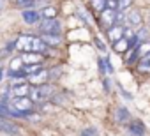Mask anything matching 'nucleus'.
<instances>
[{
    "label": "nucleus",
    "instance_id": "6e6552de",
    "mask_svg": "<svg viewBox=\"0 0 150 136\" xmlns=\"http://www.w3.org/2000/svg\"><path fill=\"white\" fill-rule=\"evenodd\" d=\"M0 132H2V134L16 136V134H20V127H18L14 122L7 120L6 117H0Z\"/></svg>",
    "mask_w": 150,
    "mask_h": 136
},
{
    "label": "nucleus",
    "instance_id": "f3484780",
    "mask_svg": "<svg viewBox=\"0 0 150 136\" xmlns=\"http://www.w3.org/2000/svg\"><path fill=\"white\" fill-rule=\"evenodd\" d=\"M136 69L141 73V74H150V53L143 58H139L138 65H136Z\"/></svg>",
    "mask_w": 150,
    "mask_h": 136
},
{
    "label": "nucleus",
    "instance_id": "7ed1b4c3",
    "mask_svg": "<svg viewBox=\"0 0 150 136\" xmlns=\"http://www.w3.org/2000/svg\"><path fill=\"white\" fill-rule=\"evenodd\" d=\"M37 30L44 35V34H57V35H60V32H62V25H60V21L57 20V18H53V20H42L39 25H37Z\"/></svg>",
    "mask_w": 150,
    "mask_h": 136
},
{
    "label": "nucleus",
    "instance_id": "393cba45",
    "mask_svg": "<svg viewBox=\"0 0 150 136\" xmlns=\"http://www.w3.org/2000/svg\"><path fill=\"white\" fill-rule=\"evenodd\" d=\"M131 6H132V0H118V11L122 13H127Z\"/></svg>",
    "mask_w": 150,
    "mask_h": 136
},
{
    "label": "nucleus",
    "instance_id": "b1692460",
    "mask_svg": "<svg viewBox=\"0 0 150 136\" xmlns=\"http://www.w3.org/2000/svg\"><path fill=\"white\" fill-rule=\"evenodd\" d=\"M150 53V41H145V42H139V46H138V55H139V58H143V57H146Z\"/></svg>",
    "mask_w": 150,
    "mask_h": 136
},
{
    "label": "nucleus",
    "instance_id": "a878e982",
    "mask_svg": "<svg viewBox=\"0 0 150 136\" xmlns=\"http://www.w3.org/2000/svg\"><path fill=\"white\" fill-rule=\"evenodd\" d=\"M106 9L118 11V0H106Z\"/></svg>",
    "mask_w": 150,
    "mask_h": 136
},
{
    "label": "nucleus",
    "instance_id": "4468645a",
    "mask_svg": "<svg viewBox=\"0 0 150 136\" xmlns=\"http://www.w3.org/2000/svg\"><path fill=\"white\" fill-rule=\"evenodd\" d=\"M11 92L14 97H28L30 92H32V87L28 83H23V85H14L11 87Z\"/></svg>",
    "mask_w": 150,
    "mask_h": 136
},
{
    "label": "nucleus",
    "instance_id": "1a4fd4ad",
    "mask_svg": "<svg viewBox=\"0 0 150 136\" xmlns=\"http://www.w3.org/2000/svg\"><path fill=\"white\" fill-rule=\"evenodd\" d=\"M113 120H115L117 124H127V125H129V122H131V113H129V110H127L125 106H118V108L113 111Z\"/></svg>",
    "mask_w": 150,
    "mask_h": 136
},
{
    "label": "nucleus",
    "instance_id": "ddd939ff",
    "mask_svg": "<svg viewBox=\"0 0 150 136\" xmlns=\"http://www.w3.org/2000/svg\"><path fill=\"white\" fill-rule=\"evenodd\" d=\"M32 51H34V53H39V55H44V53H48V51H50V44H48L42 37H34Z\"/></svg>",
    "mask_w": 150,
    "mask_h": 136
},
{
    "label": "nucleus",
    "instance_id": "dca6fc26",
    "mask_svg": "<svg viewBox=\"0 0 150 136\" xmlns=\"http://www.w3.org/2000/svg\"><path fill=\"white\" fill-rule=\"evenodd\" d=\"M20 57H21L23 64H39V62H42V57H41L39 53H34V51H28V53H21Z\"/></svg>",
    "mask_w": 150,
    "mask_h": 136
},
{
    "label": "nucleus",
    "instance_id": "0eeeda50",
    "mask_svg": "<svg viewBox=\"0 0 150 136\" xmlns=\"http://www.w3.org/2000/svg\"><path fill=\"white\" fill-rule=\"evenodd\" d=\"M124 32H125V27L124 25H113L111 28L106 30V37L111 44H117L118 41L124 39Z\"/></svg>",
    "mask_w": 150,
    "mask_h": 136
},
{
    "label": "nucleus",
    "instance_id": "c756f323",
    "mask_svg": "<svg viewBox=\"0 0 150 136\" xmlns=\"http://www.w3.org/2000/svg\"><path fill=\"white\" fill-rule=\"evenodd\" d=\"M2 78H4V73H2V71H0V81H2Z\"/></svg>",
    "mask_w": 150,
    "mask_h": 136
},
{
    "label": "nucleus",
    "instance_id": "9b49d317",
    "mask_svg": "<svg viewBox=\"0 0 150 136\" xmlns=\"http://www.w3.org/2000/svg\"><path fill=\"white\" fill-rule=\"evenodd\" d=\"M48 78H50V71H48V69H42V71H39V73L28 76V83H32V85H35V87H39V85H46Z\"/></svg>",
    "mask_w": 150,
    "mask_h": 136
},
{
    "label": "nucleus",
    "instance_id": "423d86ee",
    "mask_svg": "<svg viewBox=\"0 0 150 136\" xmlns=\"http://www.w3.org/2000/svg\"><path fill=\"white\" fill-rule=\"evenodd\" d=\"M125 23H127V27L129 28H139L141 25H143V14H141V11L139 9H129L127 11V20H125Z\"/></svg>",
    "mask_w": 150,
    "mask_h": 136
},
{
    "label": "nucleus",
    "instance_id": "6ab92c4d",
    "mask_svg": "<svg viewBox=\"0 0 150 136\" xmlns=\"http://www.w3.org/2000/svg\"><path fill=\"white\" fill-rule=\"evenodd\" d=\"M57 14H58V9L53 7V6H44L42 11H41L42 20H53V18H57Z\"/></svg>",
    "mask_w": 150,
    "mask_h": 136
},
{
    "label": "nucleus",
    "instance_id": "aec40b11",
    "mask_svg": "<svg viewBox=\"0 0 150 136\" xmlns=\"http://www.w3.org/2000/svg\"><path fill=\"white\" fill-rule=\"evenodd\" d=\"M113 50H115L117 53H120V55H125V51L129 50V41L124 37L122 41H118L117 44H113Z\"/></svg>",
    "mask_w": 150,
    "mask_h": 136
},
{
    "label": "nucleus",
    "instance_id": "c85d7f7f",
    "mask_svg": "<svg viewBox=\"0 0 150 136\" xmlns=\"http://www.w3.org/2000/svg\"><path fill=\"white\" fill-rule=\"evenodd\" d=\"M7 7V0H0V11H4Z\"/></svg>",
    "mask_w": 150,
    "mask_h": 136
},
{
    "label": "nucleus",
    "instance_id": "bb28decb",
    "mask_svg": "<svg viewBox=\"0 0 150 136\" xmlns=\"http://www.w3.org/2000/svg\"><path fill=\"white\" fill-rule=\"evenodd\" d=\"M94 42H96V46L99 48V51H101V53H104V51L108 50V48H106V44H104V42H103L99 37H96V39H94Z\"/></svg>",
    "mask_w": 150,
    "mask_h": 136
},
{
    "label": "nucleus",
    "instance_id": "4be33fe9",
    "mask_svg": "<svg viewBox=\"0 0 150 136\" xmlns=\"http://www.w3.org/2000/svg\"><path fill=\"white\" fill-rule=\"evenodd\" d=\"M90 7L101 14L103 11H106V0H90Z\"/></svg>",
    "mask_w": 150,
    "mask_h": 136
},
{
    "label": "nucleus",
    "instance_id": "f03ea898",
    "mask_svg": "<svg viewBox=\"0 0 150 136\" xmlns=\"http://www.w3.org/2000/svg\"><path fill=\"white\" fill-rule=\"evenodd\" d=\"M53 96V89L50 85H39V87H34L32 92H30V99L34 103H44L48 99H51Z\"/></svg>",
    "mask_w": 150,
    "mask_h": 136
},
{
    "label": "nucleus",
    "instance_id": "a211bd4d",
    "mask_svg": "<svg viewBox=\"0 0 150 136\" xmlns=\"http://www.w3.org/2000/svg\"><path fill=\"white\" fill-rule=\"evenodd\" d=\"M42 69H44V67H42V62H39V64H25V65H23V73H25L27 76H32V74L42 71Z\"/></svg>",
    "mask_w": 150,
    "mask_h": 136
},
{
    "label": "nucleus",
    "instance_id": "f257e3e1",
    "mask_svg": "<svg viewBox=\"0 0 150 136\" xmlns=\"http://www.w3.org/2000/svg\"><path fill=\"white\" fill-rule=\"evenodd\" d=\"M7 106L13 117H28L34 110V101L30 97H13Z\"/></svg>",
    "mask_w": 150,
    "mask_h": 136
},
{
    "label": "nucleus",
    "instance_id": "20e7f679",
    "mask_svg": "<svg viewBox=\"0 0 150 136\" xmlns=\"http://www.w3.org/2000/svg\"><path fill=\"white\" fill-rule=\"evenodd\" d=\"M34 37H35V35H30V34H21V35H18V39L14 41L16 50L21 51V53H28V51H32Z\"/></svg>",
    "mask_w": 150,
    "mask_h": 136
},
{
    "label": "nucleus",
    "instance_id": "2eb2a0df",
    "mask_svg": "<svg viewBox=\"0 0 150 136\" xmlns=\"http://www.w3.org/2000/svg\"><path fill=\"white\" fill-rule=\"evenodd\" d=\"M14 4H16L20 9L25 7V11H28V9H32V7H37V6L46 4V0H14Z\"/></svg>",
    "mask_w": 150,
    "mask_h": 136
},
{
    "label": "nucleus",
    "instance_id": "f8f14e48",
    "mask_svg": "<svg viewBox=\"0 0 150 136\" xmlns=\"http://www.w3.org/2000/svg\"><path fill=\"white\" fill-rule=\"evenodd\" d=\"M127 129H129V132L132 134V136H145V132H146V129H145V124L141 122V120H131L129 122V125H127Z\"/></svg>",
    "mask_w": 150,
    "mask_h": 136
},
{
    "label": "nucleus",
    "instance_id": "5701e85b",
    "mask_svg": "<svg viewBox=\"0 0 150 136\" xmlns=\"http://www.w3.org/2000/svg\"><path fill=\"white\" fill-rule=\"evenodd\" d=\"M23 60H21V57H16V58H13L11 60V64H9V71H23Z\"/></svg>",
    "mask_w": 150,
    "mask_h": 136
},
{
    "label": "nucleus",
    "instance_id": "39448f33",
    "mask_svg": "<svg viewBox=\"0 0 150 136\" xmlns=\"http://www.w3.org/2000/svg\"><path fill=\"white\" fill-rule=\"evenodd\" d=\"M99 25L103 28H111L113 25H117V11H111V9H106L99 14Z\"/></svg>",
    "mask_w": 150,
    "mask_h": 136
},
{
    "label": "nucleus",
    "instance_id": "cd10ccee",
    "mask_svg": "<svg viewBox=\"0 0 150 136\" xmlns=\"http://www.w3.org/2000/svg\"><path fill=\"white\" fill-rule=\"evenodd\" d=\"M80 136H97V131H96V129H92V127H90V129H83Z\"/></svg>",
    "mask_w": 150,
    "mask_h": 136
},
{
    "label": "nucleus",
    "instance_id": "9d476101",
    "mask_svg": "<svg viewBox=\"0 0 150 136\" xmlns=\"http://www.w3.org/2000/svg\"><path fill=\"white\" fill-rule=\"evenodd\" d=\"M23 21L27 25H39L42 21V16L39 11H34V9H28V11H23Z\"/></svg>",
    "mask_w": 150,
    "mask_h": 136
},
{
    "label": "nucleus",
    "instance_id": "412c9836",
    "mask_svg": "<svg viewBox=\"0 0 150 136\" xmlns=\"http://www.w3.org/2000/svg\"><path fill=\"white\" fill-rule=\"evenodd\" d=\"M42 39H44L50 46H57V44H60V42H62V37H60V35H57V34H44V35H42Z\"/></svg>",
    "mask_w": 150,
    "mask_h": 136
}]
</instances>
